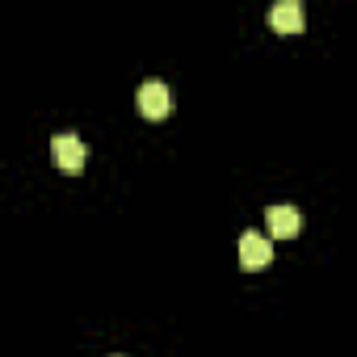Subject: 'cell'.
Wrapping results in <instances>:
<instances>
[{
  "label": "cell",
  "mask_w": 357,
  "mask_h": 357,
  "mask_svg": "<svg viewBox=\"0 0 357 357\" xmlns=\"http://www.w3.org/2000/svg\"><path fill=\"white\" fill-rule=\"evenodd\" d=\"M51 155H55V164H59V172H68V176H80L84 172V143L72 135V130H59L55 139H51Z\"/></svg>",
  "instance_id": "1"
},
{
  "label": "cell",
  "mask_w": 357,
  "mask_h": 357,
  "mask_svg": "<svg viewBox=\"0 0 357 357\" xmlns=\"http://www.w3.org/2000/svg\"><path fill=\"white\" fill-rule=\"evenodd\" d=\"M139 109H143L147 118H168V114L176 109L172 89H168V84H160V80H147V84L139 89Z\"/></svg>",
  "instance_id": "2"
},
{
  "label": "cell",
  "mask_w": 357,
  "mask_h": 357,
  "mask_svg": "<svg viewBox=\"0 0 357 357\" xmlns=\"http://www.w3.org/2000/svg\"><path fill=\"white\" fill-rule=\"evenodd\" d=\"M273 261V240L261 231H244L240 236V265L244 269H265Z\"/></svg>",
  "instance_id": "3"
},
{
  "label": "cell",
  "mask_w": 357,
  "mask_h": 357,
  "mask_svg": "<svg viewBox=\"0 0 357 357\" xmlns=\"http://www.w3.org/2000/svg\"><path fill=\"white\" fill-rule=\"evenodd\" d=\"M269 26H273L278 34H303L307 13H303L298 0H282V5H273V9H269Z\"/></svg>",
  "instance_id": "4"
},
{
  "label": "cell",
  "mask_w": 357,
  "mask_h": 357,
  "mask_svg": "<svg viewBox=\"0 0 357 357\" xmlns=\"http://www.w3.org/2000/svg\"><path fill=\"white\" fill-rule=\"evenodd\" d=\"M265 223H269V236H278V240H290V236L303 231V215L294 206H269Z\"/></svg>",
  "instance_id": "5"
}]
</instances>
